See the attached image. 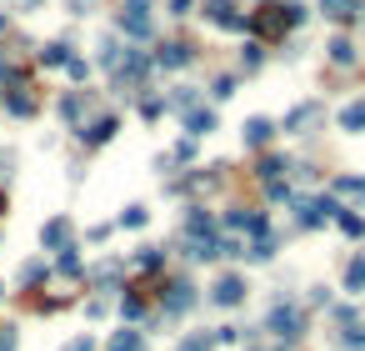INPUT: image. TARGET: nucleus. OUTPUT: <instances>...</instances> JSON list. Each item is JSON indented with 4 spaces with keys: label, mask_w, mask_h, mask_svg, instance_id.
I'll list each match as a JSON object with an SVG mask.
<instances>
[{
    "label": "nucleus",
    "mask_w": 365,
    "mask_h": 351,
    "mask_svg": "<svg viewBox=\"0 0 365 351\" xmlns=\"http://www.w3.org/2000/svg\"><path fill=\"white\" fill-rule=\"evenodd\" d=\"M320 10H326L330 20H340V26H350V20L360 15V0H320Z\"/></svg>",
    "instance_id": "15"
},
{
    "label": "nucleus",
    "mask_w": 365,
    "mask_h": 351,
    "mask_svg": "<svg viewBox=\"0 0 365 351\" xmlns=\"http://www.w3.org/2000/svg\"><path fill=\"white\" fill-rule=\"evenodd\" d=\"M270 332L281 336V341H295L300 332H306V316H300V306H290V301H281V306H270Z\"/></svg>",
    "instance_id": "3"
},
{
    "label": "nucleus",
    "mask_w": 365,
    "mask_h": 351,
    "mask_svg": "<svg viewBox=\"0 0 365 351\" xmlns=\"http://www.w3.org/2000/svg\"><path fill=\"white\" fill-rule=\"evenodd\" d=\"M111 351H145V336L131 332V326H120V332L111 336Z\"/></svg>",
    "instance_id": "23"
},
{
    "label": "nucleus",
    "mask_w": 365,
    "mask_h": 351,
    "mask_svg": "<svg viewBox=\"0 0 365 351\" xmlns=\"http://www.w3.org/2000/svg\"><path fill=\"white\" fill-rule=\"evenodd\" d=\"M190 60H196V55H190V46H185V40H165V46L156 51V66H170V71L190 66Z\"/></svg>",
    "instance_id": "11"
},
{
    "label": "nucleus",
    "mask_w": 365,
    "mask_h": 351,
    "mask_svg": "<svg viewBox=\"0 0 365 351\" xmlns=\"http://www.w3.org/2000/svg\"><path fill=\"white\" fill-rule=\"evenodd\" d=\"M115 276H120V261H105V266H95V286H115Z\"/></svg>",
    "instance_id": "33"
},
{
    "label": "nucleus",
    "mask_w": 365,
    "mask_h": 351,
    "mask_svg": "<svg viewBox=\"0 0 365 351\" xmlns=\"http://www.w3.org/2000/svg\"><path fill=\"white\" fill-rule=\"evenodd\" d=\"M6 111H10V116H35V96H26V91H6Z\"/></svg>",
    "instance_id": "24"
},
{
    "label": "nucleus",
    "mask_w": 365,
    "mask_h": 351,
    "mask_svg": "<svg viewBox=\"0 0 365 351\" xmlns=\"http://www.w3.org/2000/svg\"><path fill=\"white\" fill-rule=\"evenodd\" d=\"M346 206H340L335 196H300L295 201V221L300 226H326V221H335Z\"/></svg>",
    "instance_id": "2"
},
{
    "label": "nucleus",
    "mask_w": 365,
    "mask_h": 351,
    "mask_svg": "<svg viewBox=\"0 0 365 351\" xmlns=\"http://www.w3.org/2000/svg\"><path fill=\"white\" fill-rule=\"evenodd\" d=\"M190 256H196V261H216L221 256V241L216 236H190Z\"/></svg>",
    "instance_id": "22"
},
{
    "label": "nucleus",
    "mask_w": 365,
    "mask_h": 351,
    "mask_svg": "<svg viewBox=\"0 0 365 351\" xmlns=\"http://www.w3.org/2000/svg\"><path fill=\"white\" fill-rule=\"evenodd\" d=\"M180 351H216V336L196 332V336H185V341H180Z\"/></svg>",
    "instance_id": "34"
},
{
    "label": "nucleus",
    "mask_w": 365,
    "mask_h": 351,
    "mask_svg": "<svg viewBox=\"0 0 365 351\" xmlns=\"http://www.w3.org/2000/svg\"><path fill=\"white\" fill-rule=\"evenodd\" d=\"M330 191H335V196H350V201H365V181H360V176H335Z\"/></svg>",
    "instance_id": "21"
},
{
    "label": "nucleus",
    "mask_w": 365,
    "mask_h": 351,
    "mask_svg": "<svg viewBox=\"0 0 365 351\" xmlns=\"http://www.w3.org/2000/svg\"><path fill=\"white\" fill-rule=\"evenodd\" d=\"M225 226H230V231H245V236H265V231H270L265 216H261V211H245V206H235V211L225 216Z\"/></svg>",
    "instance_id": "9"
},
{
    "label": "nucleus",
    "mask_w": 365,
    "mask_h": 351,
    "mask_svg": "<svg viewBox=\"0 0 365 351\" xmlns=\"http://www.w3.org/2000/svg\"><path fill=\"white\" fill-rule=\"evenodd\" d=\"M66 71H71L75 80H85V75H91V66H85V60H80V55H71V66H66Z\"/></svg>",
    "instance_id": "43"
},
{
    "label": "nucleus",
    "mask_w": 365,
    "mask_h": 351,
    "mask_svg": "<svg viewBox=\"0 0 365 351\" xmlns=\"http://www.w3.org/2000/svg\"><path fill=\"white\" fill-rule=\"evenodd\" d=\"M75 236V226H71V216H55V221H46L40 226V246H46V251H71V241Z\"/></svg>",
    "instance_id": "5"
},
{
    "label": "nucleus",
    "mask_w": 365,
    "mask_h": 351,
    "mask_svg": "<svg viewBox=\"0 0 365 351\" xmlns=\"http://www.w3.org/2000/svg\"><path fill=\"white\" fill-rule=\"evenodd\" d=\"M0 351H15V326H0Z\"/></svg>",
    "instance_id": "44"
},
{
    "label": "nucleus",
    "mask_w": 365,
    "mask_h": 351,
    "mask_svg": "<svg viewBox=\"0 0 365 351\" xmlns=\"http://www.w3.org/2000/svg\"><path fill=\"white\" fill-rule=\"evenodd\" d=\"M315 116H320V100H306V106H295V111L286 116V126H281V131H306Z\"/></svg>",
    "instance_id": "17"
},
{
    "label": "nucleus",
    "mask_w": 365,
    "mask_h": 351,
    "mask_svg": "<svg viewBox=\"0 0 365 351\" xmlns=\"http://www.w3.org/2000/svg\"><path fill=\"white\" fill-rule=\"evenodd\" d=\"M20 6H26V10H30V6H40V0H20Z\"/></svg>",
    "instance_id": "47"
},
{
    "label": "nucleus",
    "mask_w": 365,
    "mask_h": 351,
    "mask_svg": "<svg viewBox=\"0 0 365 351\" xmlns=\"http://www.w3.org/2000/svg\"><path fill=\"white\" fill-rule=\"evenodd\" d=\"M40 66H71V46H66V40H50V46H40Z\"/></svg>",
    "instance_id": "18"
},
{
    "label": "nucleus",
    "mask_w": 365,
    "mask_h": 351,
    "mask_svg": "<svg viewBox=\"0 0 365 351\" xmlns=\"http://www.w3.org/2000/svg\"><path fill=\"white\" fill-rule=\"evenodd\" d=\"M60 116H66V120H80V96H75V91L60 100Z\"/></svg>",
    "instance_id": "41"
},
{
    "label": "nucleus",
    "mask_w": 365,
    "mask_h": 351,
    "mask_svg": "<svg viewBox=\"0 0 365 351\" xmlns=\"http://www.w3.org/2000/svg\"><path fill=\"white\" fill-rule=\"evenodd\" d=\"M0 296H6V291H0Z\"/></svg>",
    "instance_id": "49"
},
{
    "label": "nucleus",
    "mask_w": 365,
    "mask_h": 351,
    "mask_svg": "<svg viewBox=\"0 0 365 351\" xmlns=\"http://www.w3.org/2000/svg\"><path fill=\"white\" fill-rule=\"evenodd\" d=\"M145 221H150L145 206H125V211H120V226H145Z\"/></svg>",
    "instance_id": "36"
},
{
    "label": "nucleus",
    "mask_w": 365,
    "mask_h": 351,
    "mask_svg": "<svg viewBox=\"0 0 365 351\" xmlns=\"http://www.w3.org/2000/svg\"><path fill=\"white\" fill-rule=\"evenodd\" d=\"M245 256H250V261H270V256H275V236H270V231L255 236V241L245 246Z\"/></svg>",
    "instance_id": "26"
},
{
    "label": "nucleus",
    "mask_w": 365,
    "mask_h": 351,
    "mask_svg": "<svg viewBox=\"0 0 365 351\" xmlns=\"http://www.w3.org/2000/svg\"><path fill=\"white\" fill-rule=\"evenodd\" d=\"M140 312H145V301H140V296H125V301H120V316H125V321H135Z\"/></svg>",
    "instance_id": "40"
},
{
    "label": "nucleus",
    "mask_w": 365,
    "mask_h": 351,
    "mask_svg": "<svg viewBox=\"0 0 365 351\" xmlns=\"http://www.w3.org/2000/svg\"><path fill=\"white\" fill-rule=\"evenodd\" d=\"M46 276H50V266H46V261H26V266H20V281H26V286L46 281Z\"/></svg>",
    "instance_id": "32"
},
{
    "label": "nucleus",
    "mask_w": 365,
    "mask_h": 351,
    "mask_svg": "<svg viewBox=\"0 0 365 351\" xmlns=\"http://www.w3.org/2000/svg\"><path fill=\"white\" fill-rule=\"evenodd\" d=\"M326 51H330V60H335V66H350V60H355V46H350L346 35H335V40H330Z\"/></svg>",
    "instance_id": "27"
},
{
    "label": "nucleus",
    "mask_w": 365,
    "mask_h": 351,
    "mask_svg": "<svg viewBox=\"0 0 365 351\" xmlns=\"http://www.w3.org/2000/svg\"><path fill=\"white\" fill-rule=\"evenodd\" d=\"M300 20H306V6H286V0H270V6H261L250 20H245V30H250V40H286V30H295Z\"/></svg>",
    "instance_id": "1"
},
{
    "label": "nucleus",
    "mask_w": 365,
    "mask_h": 351,
    "mask_svg": "<svg viewBox=\"0 0 365 351\" xmlns=\"http://www.w3.org/2000/svg\"><path fill=\"white\" fill-rule=\"evenodd\" d=\"M281 171H290L286 156H261V171H255V176H261L265 186H275V181H281Z\"/></svg>",
    "instance_id": "19"
},
{
    "label": "nucleus",
    "mask_w": 365,
    "mask_h": 351,
    "mask_svg": "<svg viewBox=\"0 0 365 351\" xmlns=\"http://www.w3.org/2000/svg\"><path fill=\"white\" fill-rule=\"evenodd\" d=\"M160 261H165V256L156 251V246H145V251L135 256V266H140V271H160Z\"/></svg>",
    "instance_id": "35"
},
{
    "label": "nucleus",
    "mask_w": 365,
    "mask_h": 351,
    "mask_svg": "<svg viewBox=\"0 0 365 351\" xmlns=\"http://www.w3.org/2000/svg\"><path fill=\"white\" fill-rule=\"evenodd\" d=\"M120 30H125V35H135V40H145L150 30H156V20H150V0H125V10H120Z\"/></svg>",
    "instance_id": "4"
},
{
    "label": "nucleus",
    "mask_w": 365,
    "mask_h": 351,
    "mask_svg": "<svg viewBox=\"0 0 365 351\" xmlns=\"http://www.w3.org/2000/svg\"><path fill=\"white\" fill-rule=\"evenodd\" d=\"M0 216H6V191H0Z\"/></svg>",
    "instance_id": "46"
},
{
    "label": "nucleus",
    "mask_w": 365,
    "mask_h": 351,
    "mask_svg": "<svg viewBox=\"0 0 365 351\" xmlns=\"http://www.w3.org/2000/svg\"><path fill=\"white\" fill-rule=\"evenodd\" d=\"M210 96H216V100H230V96H235V80H230V75H221L216 86H210Z\"/></svg>",
    "instance_id": "42"
},
{
    "label": "nucleus",
    "mask_w": 365,
    "mask_h": 351,
    "mask_svg": "<svg viewBox=\"0 0 365 351\" xmlns=\"http://www.w3.org/2000/svg\"><path fill=\"white\" fill-rule=\"evenodd\" d=\"M335 221H340V231H346V236H355V241L365 236V216H355V211H340Z\"/></svg>",
    "instance_id": "30"
},
{
    "label": "nucleus",
    "mask_w": 365,
    "mask_h": 351,
    "mask_svg": "<svg viewBox=\"0 0 365 351\" xmlns=\"http://www.w3.org/2000/svg\"><path fill=\"white\" fill-rule=\"evenodd\" d=\"M346 291H350V296L365 291V256H355V261L346 266Z\"/></svg>",
    "instance_id": "25"
},
{
    "label": "nucleus",
    "mask_w": 365,
    "mask_h": 351,
    "mask_svg": "<svg viewBox=\"0 0 365 351\" xmlns=\"http://www.w3.org/2000/svg\"><path fill=\"white\" fill-rule=\"evenodd\" d=\"M140 116H145V120L165 116V100H160V96H145V100H140Z\"/></svg>",
    "instance_id": "38"
},
{
    "label": "nucleus",
    "mask_w": 365,
    "mask_h": 351,
    "mask_svg": "<svg viewBox=\"0 0 365 351\" xmlns=\"http://www.w3.org/2000/svg\"><path fill=\"white\" fill-rule=\"evenodd\" d=\"M185 236H216V216H210L205 206H190V216H185Z\"/></svg>",
    "instance_id": "14"
},
{
    "label": "nucleus",
    "mask_w": 365,
    "mask_h": 351,
    "mask_svg": "<svg viewBox=\"0 0 365 351\" xmlns=\"http://www.w3.org/2000/svg\"><path fill=\"white\" fill-rule=\"evenodd\" d=\"M100 66H120V46L115 40H100Z\"/></svg>",
    "instance_id": "39"
},
{
    "label": "nucleus",
    "mask_w": 365,
    "mask_h": 351,
    "mask_svg": "<svg viewBox=\"0 0 365 351\" xmlns=\"http://www.w3.org/2000/svg\"><path fill=\"white\" fill-rule=\"evenodd\" d=\"M145 71H150V60H145L140 51H125V60L115 66V86H120V91H125V86H140Z\"/></svg>",
    "instance_id": "8"
},
{
    "label": "nucleus",
    "mask_w": 365,
    "mask_h": 351,
    "mask_svg": "<svg viewBox=\"0 0 365 351\" xmlns=\"http://www.w3.org/2000/svg\"><path fill=\"white\" fill-rule=\"evenodd\" d=\"M85 6H91V0H71V10H75V15H85Z\"/></svg>",
    "instance_id": "45"
},
{
    "label": "nucleus",
    "mask_w": 365,
    "mask_h": 351,
    "mask_svg": "<svg viewBox=\"0 0 365 351\" xmlns=\"http://www.w3.org/2000/svg\"><path fill=\"white\" fill-rule=\"evenodd\" d=\"M160 306H165V316H180V312H190V306H196V286H190L185 276H176V281L165 286Z\"/></svg>",
    "instance_id": "6"
},
{
    "label": "nucleus",
    "mask_w": 365,
    "mask_h": 351,
    "mask_svg": "<svg viewBox=\"0 0 365 351\" xmlns=\"http://www.w3.org/2000/svg\"><path fill=\"white\" fill-rule=\"evenodd\" d=\"M241 136H245V146H250V151H261V146H270V136H275V126H270L265 116H250L245 126H241Z\"/></svg>",
    "instance_id": "12"
},
{
    "label": "nucleus",
    "mask_w": 365,
    "mask_h": 351,
    "mask_svg": "<svg viewBox=\"0 0 365 351\" xmlns=\"http://www.w3.org/2000/svg\"><path fill=\"white\" fill-rule=\"evenodd\" d=\"M55 266H60V276H71V281H75V276H85V266H80V256H75V246H71V251H60V261H55Z\"/></svg>",
    "instance_id": "29"
},
{
    "label": "nucleus",
    "mask_w": 365,
    "mask_h": 351,
    "mask_svg": "<svg viewBox=\"0 0 365 351\" xmlns=\"http://www.w3.org/2000/svg\"><path fill=\"white\" fill-rule=\"evenodd\" d=\"M205 20H216L221 30H245V15H235V0H200Z\"/></svg>",
    "instance_id": "7"
},
{
    "label": "nucleus",
    "mask_w": 365,
    "mask_h": 351,
    "mask_svg": "<svg viewBox=\"0 0 365 351\" xmlns=\"http://www.w3.org/2000/svg\"><path fill=\"white\" fill-rule=\"evenodd\" d=\"M115 131H120V120H115V116H100V120H91V126L80 131V141H85V146H105Z\"/></svg>",
    "instance_id": "13"
},
{
    "label": "nucleus",
    "mask_w": 365,
    "mask_h": 351,
    "mask_svg": "<svg viewBox=\"0 0 365 351\" xmlns=\"http://www.w3.org/2000/svg\"><path fill=\"white\" fill-rule=\"evenodd\" d=\"M185 131L190 136H210V131H216V111H205V106L185 111Z\"/></svg>",
    "instance_id": "16"
},
{
    "label": "nucleus",
    "mask_w": 365,
    "mask_h": 351,
    "mask_svg": "<svg viewBox=\"0 0 365 351\" xmlns=\"http://www.w3.org/2000/svg\"><path fill=\"white\" fill-rule=\"evenodd\" d=\"M165 106H176V111H196V91H190V86H176Z\"/></svg>",
    "instance_id": "31"
},
{
    "label": "nucleus",
    "mask_w": 365,
    "mask_h": 351,
    "mask_svg": "<svg viewBox=\"0 0 365 351\" xmlns=\"http://www.w3.org/2000/svg\"><path fill=\"white\" fill-rule=\"evenodd\" d=\"M261 60H265V46H261V40H245V51H241V66H245V71H261Z\"/></svg>",
    "instance_id": "28"
},
{
    "label": "nucleus",
    "mask_w": 365,
    "mask_h": 351,
    "mask_svg": "<svg viewBox=\"0 0 365 351\" xmlns=\"http://www.w3.org/2000/svg\"><path fill=\"white\" fill-rule=\"evenodd\" d=\"M340 131H365V100H350V106L346 111H340Z\"/></svg>",
    "instance_id": "20"
},
{
    "label": "nucleus",
    "mask_w": 365,
    "mask_h": 351,
    "mask_svg": "<svg viewBox=\"0 0 365 351\" xmlns=\"http://www.w3.org/2000/svg\"><path fill=\"white\" fill-rule=\"evenodd\" d=\"M340 346H350V351H365V326H346V336H340Z\"/></svg>",
    "instance_id": "37"
},
{
    "label": "nucleus",
    "mask_w": 365,
    "mask_h": 351,
    "mask_svg": "<svg viewBox=\"0 0 365 351\" xmlns=\"http://www.w3.org/2000/svg\"><path fill=\"white\" fill-rule=\"evenodd\" d=\"M210 301L216 306H241L245 301V281L241 276H221L216 286H210Z\"/></svg>",
    "instance_id": "10"
},
{
    "label": "nucleus",
    "mask_w": 365,
    "mask_h": 351,
    "mask_svg": "<svg viewBox=\"0 0 365 351\" xmlns=\"http://www.w3.org/2000/svg\"><path fill=\"white\" fill-rule=\"evenodd\" d=\"M0 30H6V10H0Z\"/></svg>",
    "instance_id": "48"
}]
</instances>
